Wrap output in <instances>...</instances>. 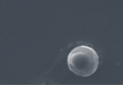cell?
Masks as SVG:
<instances>
[{"instance_id":"obj_1","label":"cell","mask_w":123,"mask_h":85,"mask_svg":"<svg viewBox=\"0 0 123 85\" xmlns=\"http://www.w3.org/2000/svg\"><path fill=\"white\" fill-rule=\"evenodd\" d=\"M68 68L80 77H88L95 72L99 64V57L92 47L80 45L73 48L67 57Z\"/></svg>"}]
</instances>
